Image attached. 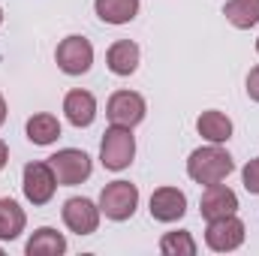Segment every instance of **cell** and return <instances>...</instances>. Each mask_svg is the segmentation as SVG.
<instances>
[{"mask_svg": "<svg viewBox=\"0 0 259 256\" xmlns=\"http://www.w3.org/2000/svg\"><path fill=\"white\" fill-rule=\"evenodd\" d=\"M235 169L232 157L220 148V145H208V148H196L187 160V175L196 184H220L229 178V172Z\"/></svg>", "mask_w": 259, "mask_h": 256, "instance_id": "cell-1", "label": "cell"}, {"mask_svg": "<svg viewBox=\"0 0 259 256\" xmlns=\"http://www.w3.org/2000/svg\"><path fill=\"white\" fill-rule=\"evenodd\" d=\"M133 157H136V139H133L130 127L112 124L103 133V142H100V160H103V166L112 169V172H121V169H127L130 163H133Z\"/></svg>", "mask_w": 259, "mask_h": 256, "instance_id": "cell-2", "label": "cell"}, {"mask_svg": "<svg viewBox=\"0 0 259 256\" xmlns=\"http://www.w3.org/2000/svg\"><path fill=\"white\" fill-rule=\"evenodd\" d=\"M139 208V187L130 181H112L100 193V214L109 220H130Z\"/></svg>", "mask_w": 259, "mask_h": 256, "instance_id": "cell-3", "label": "cell"}, {"mask_svg": "<svg viewBox=\"0 0 259 256\" xmlns=\"http://www.w3.org/2000/svg\"><path fill=\"white\" fill-rule=\"evenodd\" d=\"M49 166H52L58 184H64V187H75V184L88 181L91 172H94L91 157L84 151H78V148H64V151L52 154L49 157Z\"/></svg>", "mask_w": 259, "mask_h": 256, "instance_id": "cell-4", "label": "cell"}, {"mask_svg": "<svg viewBox=\"0 0 259 256\" xmlns=\"http://www.w3.org/2000/svg\"><path fill=\"white\" fill-rule=\"evenodd\" d=\"M205 244H208L214 253L238 250V247L244 244V223H241L235 214H226V217H214V220H208Z\"/></svg>", "mask_w": 259, "mask_h": 256, "instance_id": "cell-5", "label": "cell"}, {"mask_svg": "<svg viewBox=\"0 0 259 256\" xmlns=\"http://www.w3.org/2000/svg\"><path fill=\"white\" fill-rule=\"evenodd\" d=\"M21 187H24L27 202H33V205H49L52 196H55V190H58V178H55V172H52L49 163H27V166H24V181H21Z\"/></svg>", "mask_w": 259, "mask_h": 256, "instance_id": "cell-6", "label": "cell"}, {"mask_svg": "<svg viewBox=\"0 0 259 256\" xmlns=\"http://www.w3.org/2000/svg\"><path fill=\"white\" fill-rule=\"evenodd\" d=\"M55 61L66 75H81L94 64V46L84 36H66L55 52Z\"/></svg>", "mask_w": 259, "mask_h": 256, "instance_id": "cell-7", "label": "cell"}, {"mask_svg": "<svg viewBox=\"0 0 259 256\" xmlns=\"http://www.w3.org/2000/svg\"><path fill=\"white\" fill-rule=\"evenodd\" d=\"M64 223L75 235H91L100 226V205H94L84 196H72L64 202Z\"/></svg>", "mask_w": 259, "mask_h": 256, "instance_id": "cell-8", "label": "cell"}, {"mask_svg": "<svg viewBox=\"0 0 259 256\" xmlns=\"http://www.w3.org/2000/svg\"><path fill=\"white\" fill-rule=\"evenodd\" d=\"M106 115H109L112 124L133 130L136 124H142V118H145V100H142V94H136V91H118V94L109 97Z\"/></svg>", "mask_w": 259, "mask_h": 256, "instance_id": "cell-9", "label": "cell"}, {"mask_svg": "<svg viewBox=\"0 0 259 256\" xmlns=\"http://www.w3.org/2000/svg\"><path fill=\"white\" fill-rule=\"evenodd\" d=\"M187 211V196L178 187H160L151 193V217L160 223H175Z\"/></svg>", "mask_w": 259, "mask_h": 256, "instance_id": "cell-10", "label": "cell"}, {"mask_svg": "<svg viewBox=\"0 0 259 256\" xmlns=\"http://www.w3.org/2000/svg\"><path fill=\"white\" fill-rule=\"evenodd\" d=\"M199 211H202L205 220L235 214L238 211V196L229 190L226 184H208L205 193H202V199H199Z\"/></svg>", "mask_w": 259, "mask_h": 256, "instance_id": "cell-11", "label": "cell"}, {"mask_svg": "<svg viewBox=\"0 0 259 256\" xmlns=\"http://www.w3.org/2000/svg\"><path fill=\"white\" fill-rule=\"evenodd\" d=\"M64 112H66V121L72 127H91L94 118H97V100L91 91H69L64 97Z\"/></svg>", "mask_w": 259, "mask_h": 256, "instance_id": "cell-12", "label": "cell"}, {"mask_svg": "<svg viewBox=\"0 0 259 256\" xmlns=\"http://www.w3.org/2000/svg\"><path fill=\"white\" fill-rule=\"evenodd\" d=\"M196 130H199V136L208 139L211 145H223V142L232 139V121H229L223 112H217V109L202 112L199 121H196Z\"/></svg>", "mask_w": 259, "mask_h": 256, "instance_id": "cell-13", "label": "cell"}, {"mask_svg": "<svg viewBox=\"0 0 259 256\" xmlns=\"http://www.w3.org/2000/svg\"><path fill=\"white\" fill-rule=\"evenodd\" d=\"M24 253L27 256H61V253H66V238L58 229L42 226V229H36V232L30 235Z\"/></svg>", "mask_w": 259, "mask_h": 256, "instance_id": "cell-14", "label": "cell"}, {"mask_svg": "<svg viewBox=\"0 0 259 256\" xmlns=\"http://www.w3.org/2000/svg\"><path fill=\"white\" fill-rule=\"evenodd\" d=\"M106 64L115 75H133L136 66H139V46L130 42V39H118L109 55H106Z\"/></svg>", "mask_w": 259, "mask_h": 256, "instance_id": "cell-15", "label": "cell"}, {"mask_svg": "<svg viewBox=\"0 0 259 256\" xmlns=\"http://www.w3.org/2000/svg\"><path fill=\"white\" fill-rule=\"evenodd\" d=\"M94 9L106 24H127L139 12V0H94Z\"/></svg>", "mask_w": 259, "mask_h": 256, "instance_id": "cell-16", "label": "cell"}, {"mask_svg": "<svg viewBox=\"0 0 259 256\" xmlns=\"http://www.w3.org/2000/svg\"><path fill=\"white\" fill-rule=\"evenodd\" d=\"M24 211L18 208L15 199H0V241H12L24 232Z\"/></svg>", "mask_w": 259, "mask_h": 256, "instance_id": "cell-17", "label": "cell"}, {"mask_svg": "<svg viewBox=\"0 0 259 256\" xmlns=\"http://www.w3.org/2000/svg\"><path fill=\"white\" fill-rule=\"evenodd\" d=\"M223 15L232 27L250 30L253 24H259V0H229L223 6Z\"/></svg>", "mask_w": 259, "mask_h": 256, "instance_id": "cell-18", "label": "cell"}, {"mask_svg": "<svg viewBox=\"0 0 259 256\" xmlns=\"http://www.w3.org/2000/svg\"><path fill=\"white\" fill-rule=\"evenodd\" d=\"M58 136H61V121L49 112H39L27 121V139L33 145H52L58 142Z\"/></svg>", "mask_w": 259, "mask_h": 256, "instance_id": "cell-19", "label": "cell"}, {"mask_svg": "<svg viewBox=\"0 0 259 256\" xmlns=\"http://www.w3.org/2000/svg\"><path fill=\"white\" fill-rule=\"evenodd\" d=\"M160 250L166 256H196V241L190 232L178 229V232H166L160 238Z\"/></svg>", "mask_w": 259, "mask_h": 256, "instance_id": "cell-20", "label": "cell"}, {"mask_svg": "<svg viewBox=\"0 0 259 256\" xmlns=\"http://www.w3.org/2000/svg\"><path fill=\"white\" fill-rule=\"evenodd\" d=\"M241 181H244L247 193L259 196V157H256V160H250V163L244 166V172H241Z\"/></svg>", "mask_w": 259, "mask_h": 256, "instance_id": "cell-21", "label": "cell"}, {"mask_svg": "<svg viewBox=\"0 0 259 256\" xmlns=\"http://www.w3.org/2000/svg\"><path fill=\"white\" fill-rule=\"evenodd\" d=\"M247 97L253 103H259V66H253L250 75H247Z\"/></svg>", "mask_w": 259, "mask_h": 256, "instance_id": "cell-22", "label": "cell"}, {"mask_svg": "<svg viewBox=\"0 0 259 256\" xmlns=\"http://www.w3.org/2000/svg\"><path fill=\"white\" fill-rule=\"evenodd\" d=\"M6 160H9V148H6V142L0 139V169L6 166Z\"/></svg>", "mask_w": 259, "mask_h": 256, "instance_id": "cell-23", "label": "cell"}, {"mask_svg": "<svg viewBox=\"0 0 259 256\" xmlns=\"http://www.w3.org/2000/svg\"><path fill=\"white\" fill-rule=\"evenodd\" d=\"M3 121H6V103H3V97H0V127H3Z\"/></svg>", "mask_w": 259, "mask_h": 256, "instance_id": "cell-24", "label": "cell"}, {"mask_svg": "<svg viewBox=\"0 0 259 256\" xmlns=\"http://www.w3.org/2000/svg\"><path fill=\"white\" fill-rule=\"evenodd\" d=\"M0 24H3V9H0Z\"/></svg>", "mask_w": 259, "mask_h": 256, "instance_id": "cell-25", "label": "cell"}, {"mask_svg": "<svg viewBox=\"0 0 259 256\" xmlns=\"http://www.w3.org/2000/svg\"><path fill=\"white\" fill-rule=\"evenodd\" d=\"M256 52H259V39H256Z\"/></svg>", "mask_w": 259, "mask_h": 256, "instance_id": "cell-26", "label": "cell"}, {"mask_svg": "<svg viewBox=\"0 0 259 256\" xmlns=\"http://www.w3.org/2000/svg\"><path fill=\"white\" fill-rule=\"evenodd\" d=\"M0 256H3V250H0Z\"/></svg>", "mask_w": 259, "mask_h": 256, "instance_id": "cell-27", "label": "cell"}]
</instances>
